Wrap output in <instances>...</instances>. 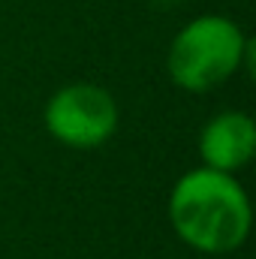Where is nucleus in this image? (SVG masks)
<instances>
[{
  "label": "nucleus",
  "mask_w": 256,
  "mask_h": 259,
  "mask_svg": "<svg viewBox=\"0 0 256 259\" xmlns=\"http://www.w3.org/2000/svg\"><path fill=\"white\" fill-rule=\"evenodd\" d=\"M169 223L175 235L199 253H232L250 238V196L235 175L196 166L169 190Z\"/></svg>",
  "instance_id": "1"
},
{
  "label": "nucleus",
  "mask_w": 256,
  "mask_h": 259,
  "mask_svg": "<svg viewBox=\"0 0 256 259\" xmlns=\"http://www.w3.org/2000/svg\"><path fill=\"white\" fill-rule=\"evenodd\" d=\"M250 55V39L226 15H199L187 21L166 55L169 78L190 94H205L229 81Z\"/></svg>",
  "instance_id": "2"
},
{
  "label": "nucleus",
  "mask_w": 256,
  "mask_h": 259,
  "mask_svg": "<svg viewBox=\"0 0 256 259\" xmlns=\"http://www.w3.org/2000/svg\"><path fill=\"white\" fill-rule=\"evenodd\" d=\"M46 130L55 142L75 151L103 148L118 133V103L115 97L94 81H72L58 88L42 112Z\"/></svg>",
  "instance_id": "3"
},
{
  "label": "nucleus",
  "mask_w": 256,
  "mask_h": 259,
  "mask_svg": "<svg viewBox=\"0 0 256 259\" xmlns=\"http://www.w3.org/2000/svg\"><path fill=\"white\" fill-rule=\"evenodd\" d=\"M199 160L208 169L238 175L256 157V124L247 112L229 109L199 130Z\"/></svg>",
  "instance_id": "4"
}]
</instances>
